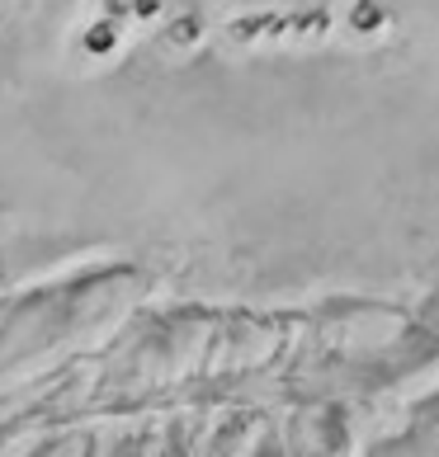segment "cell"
Instances as JSON below:
<instances>
[]
</instances>
